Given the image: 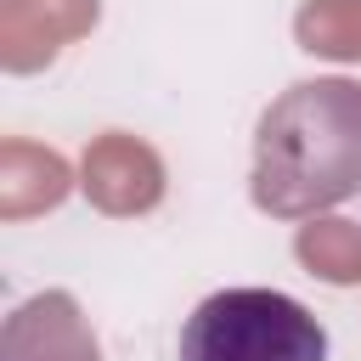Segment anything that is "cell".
Listing matches in <instances>:
<instances>
[{
  "mask_svg": "<svg viewBox=\"0 0 361 361\" xmlns=\"http://www.w3.org/2000/svg\"><path fill=\"white\" fill-rule=\"evenodd\" d=\"M310 107L293 85L265 118H259V164H254V197L271 214H305L322 203H338L361 186V85L344 90L338 113L327 118L322 141H310Z\"/></svg>",
  "mask_w": 361,
  "mask_h": 361,
  "instance_id": "cell-1",
  "label": "cell"
},
{
  "mask_svg": "<svg viewBox=\"0 0 361 361\" xmlns=\"http://www.w3.org/2000/svg\"><path fill=\"white\" fill-rule=\"evenodd\" d=\"M180 361H327V327L276 288H220L186 316Z\"/></svg>",
  "mask_w": 361,
  "mask_h": 361,
  "instance_id": "cell-2",
  "label": "cell"
}]
</instances>
